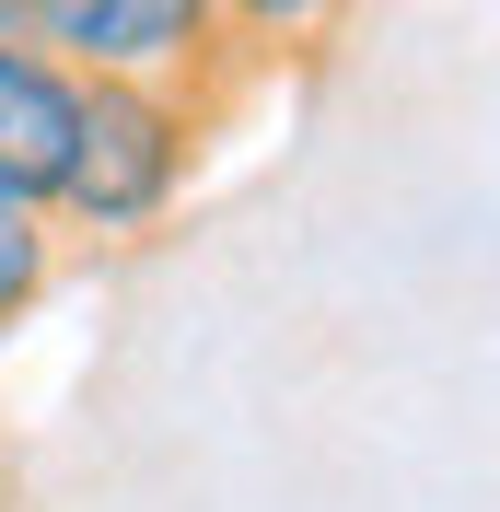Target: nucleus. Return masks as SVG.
Returning a JSON list of instances; mask_svg holds the SVG:
<instances>
[{
    "mask_svg": "<svg viewBox=\"0 0 500 512\" xmlns=\"http://www.w3.org/2000/svg\"><path fill=\"white\" fill-rule=\"evenodd\" d=\"M233 117V70L221 82H82V152L59 187V233L128 245L187 198L210 128Z\"/></svg>",
    "mask_w": 500,
    "mask_h": 512,
    "instance_id": "obj_1",
    "label": "nucleus"
},
{
    "mask_svg": "<svg viewBox=\"0 0 500 512\" xmlns=\"http://www.w3.org/2000/svg\"><path fill=\"white\" fill-rule=\"evenodd\" d=\"M70 152H82V70H59L47 47H0V198L59 222Z\"/></svg>",
    "mask_w": 500,
    "mask_h": 512,
    "instance_id": "obj_3",
    "label": "nucleus"
},
{
    "mask_svg": "<svg viewBox=\"0 0 500 512\" xmlns=\"http://www.w3.org/2000/svg\"><path fill=\"white\" fill-rule=\"evenodd\" d=\"M268 12H210V0H24V47H47L82 82H245Z\"/></svg>",
    "mask_w": 500,
    "mask_h": 512,
    "instance_id": "obj_2",
    "label": "nucleus"
},
{
    "mask_svg": "<svg viewBox=\"0 0 500 512\" xmlns=\"http://www.w3.org/2000/svg\"><path fill=\"white\" fill-rule=\"evenodd\" d=\"M0 47H24V0H0Z\"/></svg>",
    "mask_w": 500,
    "mask_h": 512,
    "instance_id": "obj_5",
    "label": "nucleus"
},
{
    "mask_svg": "<svg viewBox=\"0 0 500 512\" xmlns=\"http://www.w3.org/2000/svg\"><path fill=\"white\" fill-rule=\"evenodd\" d=\"M47 280H59V222L24 210V198H0V338L47 303Z\"/></svg>",
    "mask_w": 500,
    "mask_h": 512,
    "instance_id": "obj_4",
    "label": "nucleus"
}]
</instances>
